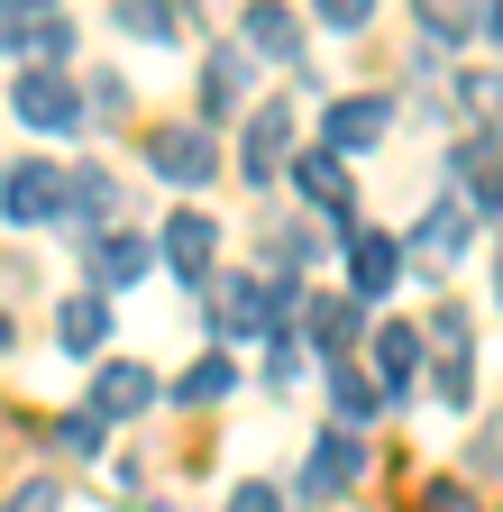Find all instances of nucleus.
I'll use <instances>...</instances> for the list:
<instances>
[{
	"label": "nucleus",
	"instance_id": "11",
	"mask_svg": "<svg viewBox=\"0 0 503 512\" xmlns=\"http://www.w3.org/2000/svg\"><path fill=\"white\" fill-rule=\"evenodd\" d=\"M293 183L311 192V202H330V211H339V238H357V220H348V174H339L330 147H321V156H293Z\"/></svg>",
	"mask_w": 503,
	"mask_h": 512
},
{
	"label": "nucleus",
	"instance_id": "5",
	"mask_svg": "<svg viewBox=\"0 0 503 512\" xmlns=\"http://www.w3.org/2000/svg\"><path fill=\"white\" fill-rule=\"evenodd\" d=\"M211 247H220V220H202V211H174V220H165V266H174L183 284L211 275Z\"/></svg>",
	"mask_w": 503,
	"mask_h": 512
},
{
	"label": "nucleus",
	"instance_id": "19",
	"mask_svg": "<svg viewBox=\"0 0 503 512\" xmlns=\"http://www.w3.org/2000/svg\"><path fill=\"white\" fill-rule=\"evenodd\" d=\"M229 384H238V366H229V357H193V366H183V384H174V394H183V403H220Z\"/></svg>",
	"mask_w": 503,
	"mask_h": 512
},
{
	"label": "nucleus",
	"instance_id": "1",
	"mask_svg": "<svg viewBox=\"0 0 503 512\" xmlns=\"http://www.w3.org/2000/svg\"><path fill=\"white\" fill-rule=\"evenodd\" d=\"M357 476H366V439L357 430H321V439H311V458H302V503H330Z\"/></svg>",
	"mask_w": 503,
	"mask_h": 512
},
{
	"label": "nucleus",
	"instance_id": "33",
	"mask_svg": "<svg viewBox=\"0 0 503 512\" xmlns=\"http://www.w3.org/2000/svg\"><path fill=\"white\" fill-rule=\"evenodd\" d=\"M494 302H503V247H494Z\"/></svg>",
	"mask_w": 503,
	"mask_h": 512
},
{
	"label": "nucleus",
	"instance_id": "8",
	"mask_svg": "<svg viewBox=\"0 0 503 512\" xmlns=\"http://www.w3.org/2000/svg\"><path fill=\"white\" fill-rule=\"evenodd\" d=\"M348 275H357V302H375V293L403 275V247H394L385 229H357V238H348Z\"/></svg>",
	"mask_w": 503,
	"mask_h": 512
},
{
	"label": "nucleus",
	"instance_id": "16",
	"mask_svg": "<svg viewBox=\"0 0 503 512\" xmlns=\"http://www.w3.org/2000/svg\"><path fill=\"white\" fill-rule=\"evenodd\" d=\"M238 92H247V46H220V55L202 64V110H211V119H229V110H238Z\"/></svg>",
	"mask_w": 503,
	"mask_h": 512
},
{
	"label": "nucleus",
	"instance_id": "20",
	"mask_svg": "<svg viewBox=\"0 0 503 512\" xmlns=\"http://www.w3.org/2000/svg\"><path fill=\"white\" fill-rule=\"evenodd\" d=\"M330 403H339V412H348V421H366V412H375V403H385V384H366V375H357V366H339V357H330Z\"/></svg>",
	"mask_w": 503,
	"mask_h": 512
},
{
	"label": "nucleus",
	"instance_id": "26",
	"mask_svg": "<svg viewBox=\"0 0 503 512\" xmlns=\"http://www.w3.org/2000/svg\"><path fill=\"white\" fill-rule=\"evenodd\" d=\"M421 512H476V494H467L458 476H430V485H421Z\"/></svg>",
	"mask_w": 503,
	"mask_h": 512
},
{
	"label": "nucleus",
	"instance_id": "30",
	"mask_svg": "<svg viewBox=\"0 0 503 512\" xmlns=\"http://www.w3.org/2000/svg\"><path fill=\"white\" fill-rule=\"evenodd\" d=\"M266 375H275V384H293V375H302V348H293V339H275V348H266Z\"/></svg>",
	"mask_w": 503,
	"mask_h": 512
},
{
	"label": "nucleus",
	"instance_id": "17",
	"mask_svg": "<svg viewBox=\"0 0 503 512\" xmlns=\"http://www.w3.org/2000/svg\"><path fill=\"white\" fill-rule=\"evenodd\" d=\"M92 275H101L110 293H129V284L147 275V247H138V238H92Z\"/></svg>",
	"mask_w": 503,
	"mask_h": 512
},
{
	"label": "nucleus",
	"instance_id": "34",
	"mask_svg": "<svg viewBox=\"0 0 503 512\" xmlns=\"http://www.w3.org/2000/svg\"><path fill=\"white\" fill-rule=\"evenodd\" d=\"M147 512H174V503H147Z\"/></svg>",
	"mask_w": 503,
	"mask_h": 512
},
{
	"label": "nucleus",
	"instance_id": "25",
	"mask_svg": "<svg viewBox=\"0 0 503 512\" xmlns=\"http://www.w3.org/2000/svg\"><path fill=\"white\" fill-rule=\"evenodd\" d=\"M458 92H467V110H476V119H485V128H494V119H503V74H467V83H458Z\"/></svg>",
	"mask_w": 503,
	"mask_h": 512
},
{
	"label": "nucleus",
	"instance_id": "22",
	"mask_svg": "<svg viewBox=\"0 0 503 512\" xmlns=\"http://www.w3.org/2000/svg\"><path fill=\"white\" fill-rule=\"evenodd\" d=\"M110 211H119V183H110V174H83V183H74V229H83V220H110Z\"/></svg>",
	"mask_w": 503,
	"mask_h": 512
},
{
	"label": "nucleus",
	"instance_id": "24",
	"mask_svg": "<svg viewBox=\"0 0 503 512\" xmlns=\"http://www.w3.org/2000/svg\"><path fill=\"white\" fill-rule=\"evenodd\" d=\"M439 403H449V412L476 403V357H449V366H439Z\"/></svg>",
	"mask_w": 503,
	"mask_h": 512
},
{
	"label": "nucleus",
	"instance_id": "10",
	"mask_svg": "<svg viewBox=\"0 0 503 512\" xmlns=\"http://www.w3.org/2000/svg\"><path fill=\"white\" fill-rule=\"evenodd\" d=\"M211 138H202V128H165V138H156V174L165 183H211Z\"/></svg>",
	"mask_w": 503,
	"mask_h": 512
},
{
	"label": "nucleus",
	"instance_id": "28",
	"mask_svg": "<svg viewBox=\"0 0 503 512\" xmlns=\"http://www.w3.org/2000/svg\"><path fill=\"white\" fill-rule=\"evenodd\" d=\"M430 330H439V348H449V357H467V311H458V302H449V311H439V320H430Z\"/></svg>",
	"mask_w": 503,
	"mask_h": 512
},
{
	"label": "nucleus",
	"instance_id": "23",
	"mask_svg": "<svg viewBox=\"0 0 503 512\" xmlns=\"http://www.w3.org/2000/svg\"><path fill=\"white\" fill-rule=\"evenodd\" d=\"M55 439H65L74 458H101V439H110V421H101V412H65V421H55Z\"/></svg>",
	"mask_w": 503,
	"mask_h": 512
},
{
	"label": "nucleus",
	"instance_id": "7",
	"mask_svg": "<svg viewBox=\"0 0 503 512\" xmlns=\"http://www.w3.org/2000/svg\"><path fill=\"white\" fill-rule=\"evenodd\" d=\"M10 101H19V119H28V128H46V138H55V128H74V119H83V101H74L65 83H55V74H37V64L19 74V92H10Z\"/></svg>",
	"mask_w": 503,
	"mask_h": 512
},
{
	"label": "nucleus",
	"instance_id": "13",
	"mask_svg": "<svg viewBox=\"0 0 503 512\" xmlns=\"http://www.w3.org/2000/svg\"><path fill=\"white\" fill-rule=\"evenodd\" d=\"M375 375H385V403L412 394V375H421V339L403 330V320H394V330H375Z\"/></svg>",
	"mask_w": 503,
	"mask_h": 512
},
{
	"label": "nucleus",
	"instance_id": "14",
	"mask_svg": "<svg viewBox=\"0 0 503 512\" xmlns=\"http://www.w3.org/2000/svg\"><path fill=\"white\" fill-rule=\"evenodd\" d=\"M238 46H257V55H275V64H302V28H293V19L275 10V0H257V10H247Z\"/></svg>",
	"mask_w": 503,
	"mask_h": 512
},
{
	"label": "nucleus",
	"instance_id": "32",
	"mask_svg": "<svg viewBox=\"0 0 503 512\" xmlns=\"http://www.w3.org/2000/svg\"><path fill=\"white\" fill-rule=\"evenodd\" d=\"M28 10H55V0H10V19H28Z\"/></svg>",
	"mask_w": 503,
	"mask_h": 512
},
{
	"label": "nucleus",
	"instance_id": "2",
	"mask_svg": "<svg viewBox=\"0 0 503 512\" xmlns=\"http://www.w3.org/2000/svg\"><path fill=\"white\" fill-rule=\"evenodd\" d=\"M37 220H65L74 229V202H65V183H55V165L19 156L10 165V229H37Z\"/></svg>",
	"mask_w": 503,
	"mask_h": 512
},
{
	"label": "nucleus",
	"instance_id": "4",
	"mask_svg": "<svg viewBox=\"0 0 503 512\" xmlns=\"http://www.w3.org/2000/svg\"><path fill=\"white\" fill-rule=\"evenodd\" d=\"M147 403H156V384H147L138 357H110V366L92 375V412H101V421H129V412H147Z\"/></svg>",
	"mask_w": 503,
	"mask_h": 512
},
{
	"label": "nucleus",
	"instance_id": "18",
	"mask_svg": "<svg viewBox=\"0 0 503 512\" xmlns=\"http://www.w3.org/2000/svg\"><path fill=\"white\" fill-rule=\"evenodd\" d=\"M119 28H129V37H156V46H174V37H183V0H129V10H119Z\"/></svg>",
	"mask_w": 503,
	"mask_h": 512
},
{
	"label": "nucleus",
	"instance_id": "21",
	"mask_svg": "<svg viewBox=\"0 0 503 512\" xmlns=\"http://www.w3.org/2000/svg\"><path fill=\"white\" fill-rule=\"evenodd\" d=\"M357 320H366V311H357V293H348V302H321V311H311V339H321V348L339 357V348L357 339Z\"/></svg>",
	"mask_w": 503,
	"mask_h": 512
},
{
	"label": "nucleus",
	"instance_id": "12",
	"mask_svg": "<svg viewBox=\"0 0 503 512\" xmlns=\"http://www.w3.org/2000/svg\"><path fill=\"white\" fill-rule=\"evenodd\" d=\"M55 339H65V357H92V348L110 339V302H101V293H74L65 311H55Z\"/></svg>",
	"mask_w": 503,
	"mask_h": 512
},
{
	"label": "nucleus",
	"instance_id": "9",
	"mask_svg": "<svg viewBox=\"0 0 503 512\" xmlns=\"http://www.w3.org/2000/svg\"><path fill=\"white\" fill-rule=\"evenodd\" d=\"M284 138H293V110L266 101L257 119H247V156H238V174H247V183H266V174L284 165Z\"/></svg>",
	"mask_w": 503,
	"mask_h": 512
},
{
	"label": "nucleus",
	"instance_id": "31",
	"mask_svg": "<svg viewBox=\"0 0 503 512\" xmlns=\"http://www.w3.org/2000/svg\"><path fill=\"white\" fill-rule=\"evenodd\" d=\"M55 503H65L55 485H19V494H10V512H55Z\"/></svg>",
	"mask_w": 503,
	"mask_h": 512
},
{
	"label": "nucleus",
	"instance_id": "29",
	"mask_svg": "<svg viewBox=\"0 0 503 512\" xmlns=\"http://www.w3.org/2000/svg\"><path fill=\"white\" fill-rule=\"evenodd\" d=\"M229 512H284V494H275V485H238Z\"/></svg>",
	"mask_w": 503,
	"mask_h": 512
},
{
	"label": "nucleus",
	"instance_id": "6",
	"mask_svg": "<svg viewBox=\"0 0 503 512\" xmlns=\"http://www.w3.org/2000/svg\"><path fill=\"white\" fill-rule=\"evenodd\" d=\"M211 320H220V339L266 330V284L257 275H211Z\"/></svg>",
	"mask_w": 503,
	"mask_h": 512
},
{
	"label": "nucleus",
	"instance_id": "3",
	"mask_svg": "<svg viewBox=\"0 0 503 512\" xmlns=\"http://www.w3.org/2000/svg\"><path fill=\"white\" fill-rule=\"evenodd\" d=\"M394 128V92H357V101H330V119H321V138H330V156H357V147H375Z\"/></svg>",
	"mask_w": 503,
	"mask_h": 512
},
{
	"label": "nucleus",
	"instance_id": "15",
	"mask_svg": "<svg viewBox=\"0 0 503 512\" xmlns=\"http://www.w3.org/2000/svg\"><path fill=\"white\" fill-rule=\"evenodd\" d=\"M458 247H467V202H439V211L412 229V256H421V266H449Z\"/></svg>",
	"mask_w": 503,
	"mask_h": 512
},
{
	"label": "nucleus",
	"instance_id": "27",
	"mask_svg": "<svg viewBox=\"0 0 503 512\" xmlns=\"http://www.w3.org/2000/svg\"><path fill=\"white\" fill-rule=\"evenodd\" d=\"M366 10H375V0H321V19H330L339 37H357V28H366Z\"/></svg>",
	"mask_w": 503,
	"mask_h": 512
}]
</instances>
